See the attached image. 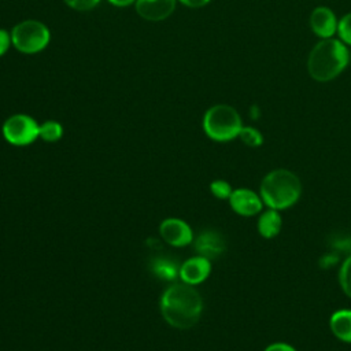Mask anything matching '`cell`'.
Returning <instances> with one entry per match:
<instances>
[{
  "label": "cell",
  "mask_w": 351,
  "mask_h": 351,
  "mask_svg": "<svg viewBox=\"0 0 351 351\" xmlns=\"http://www.w3.org/2000/svg\"><path fill=\"white\" fill-rule=\"evenodd\" d=\"M163 318L178 329L192 328L200 318L203 300L199 292L186 282L170 285L160 299Z\"/></svg>",
  "instance_id": "obj_1"
},
{
  "label": "cell",
  "mask_w": 351,
  "mask_h": 351,
  "mask_svg": "<svg viewBox=\"0 0 351 351\" xmlns=\"http://www.w3.org/2000/svg\"><path fill=\"white\" fill-rule=\"evenodd\" d=\"M259 195L267 208L287 210L300 199V178L288 169H274L262 178Z\"/></svg>",
  "instance_id": "obj_2"
},
{
  "label": "cell",
  "mask_w": 351,
  "mask_h": 351,
  "mask_svg": "<svg viewBox=\"0 0 351 351\" xmlns=\"http://www.w3.org/2000/svg\"><path fill=\"white\" fill-rule=\"evenodd\" d=\"M350 52L341 40L324 38L310 52L307 70L311 78L326 82L336 78L348 64Z\"/></svg>",
  "instance_id": "obj_3"
},
{
  "label": "cell",
  "mask_w": 351,
  "mask_h": 351,
  "mask_svg": "<svg viewBox=\"0 0 351 351\" xmlns=\"http://www.w3.org/2000/svg\"><path fill=\"white\" fill-rule=\"evenodd\" d=\"M241 128L243 122L239 112L228 104L213 106L203 117V129L215 141H229L239 137Z\"/></svg>",
  "instance_id": "obj_4"
},
{
  "label": "cell",
  "mask_w": 351,
  "mask_h": 351,
  "mask_svg": "<svg viewBox=\"0 0 351 351\" xmlns=\"http://www.w3.org/2000/svg\"><path fill=\"white\" fill-rule=\"evenodd\" d=\"M11 41L19 52L32 55L47 48L51 41V33L43 22L27 19L12 27Z\"/></svg>",
  "instance_id": "obj_5"
},
{
  "label": "cell",
  "mask_w": 351,
  "mask_h": 351,
  "mask_svg": "<svg viewBox=\"0 0 351 351\" xmlns=\"http://www.w3.org/2000/svg\"><path fill=\"white\" fill-rule=\"evenodd\" d=\"M40 125L26 114H15L5 119L3 136L12 145H27L38 137Z\"/></svg>",
  "instance_id": "obj_6"
},
{
  "label": "cell",
  "mask_w": 351,
  "mask_h": 351,
  "mask_svg": "<svg viewBox=\"0 0 351 351\" xmlns=\"http://www.w3.org/2000/svg\"><path fill=\"white\" fill-rule=\"evenodd\" d=\"M229 204L232 210L241 217H254L261 214L265 206L261 195L250 188L233 189L229 197Z\"/></svg>",
  "instance_id": "obj_7"
},
{
  "label": "cell",
  "mask_w": 351,
  "mask_h": 351,
  "mask_svg": "<svg viewBox=\"0 0 351 351\" xmlns=\"http://www.w3.org/2000/svg\"><path fill=\"white\" fill-rule=\"evenodd\" d=\"M159 232L163 240L174 247H184L192 241V230L189 225L178 218L165 219L159 226Z\"/></svg>",
  "instance_id": "obj_8"
},
{
  "label": "cell",
  "mask_w": 351,
  "mask_h": 351,
  "mask_svg": "<svg viewBox=\"0 0 351 351\" xmlns=\"http://www.w3.org/2000/svg\"><path fill=\"white\" fill-rule=\"evenodd\" d=\"M177 0H136L137 14L151 22H159L170 16L176 8Z\"/></svg>",
  "instance_id": "obj_9"
},
{
  "label": "cell",
  "mask_w": 351,
  "mask_h": 351,
  "mask_svg": "<svg viewBox=\"0 0 351 351\" xmlns=\"http://www.w3.org/2000/svg\"><path fill=\"white\" fill-rule=\"evenodd\" d=\"M226 248V243L223 236L213 229H207L202 232L196 241H195V250L200 256H204L207 259H217L223 254Z\"/></svg>",
  "instance_id": "obj_10"
},
{
  "label": "cell",
  "mask_w": 351,
  "mask_h": 351,
  "mask_svg": "<svg viewBox=\"0 0 351 351\" xmlns=\"http://www.w3.org/2000/svg\"><path fill=\"white\" fill-rule=\"evenodd\" d=\"M211 271V261L204 256H195L185 261L180 267V278L182 282L196 285L203 282Z\"/></svg>",
  "instance_id": "obj_11"
},
{
  "label": "cell",
  "mask_w": 351,
  "mask_h": 351,
  "mask_svg": "<svg viewBox=\"0 0 351 351\" xmlns=\"http://www.w3.org/2000/svg\"><path fill=\"white\" fill-rule=\"evenodd\" d=\"M337 19L333 11L328 7H317L313 10L310 15V26L313 32L324 38H332L335 33H337Z\"/></svg>",
  "instance_id": "obj_12"
},
{
  "label": "cell",
  "mask_w": 351,
  "mask_h": 351,
  "mask_svg": "<svg viewBox=\"0 0 351 351\" xmlns=\"http://www.w3.org/2000/svg\"><path fill=\"white\" fill-rule=\"evenodd\" d=\"M256 228H258V233L263 239L277 237L282 229V217L280 211L273 208H266L265 211L262 210V213L258 217Z\"/></svg>",
  "instance_id": "obj_13"
},
{
  "label": "cell",
  "mask_w": 351,
  "mask_h": 351,
  "mask_svg": "<svg viewBox=\"0 0 351 351\" xmlns=\"http://www.w3.org/2000/svg\"><path fill=\"white\" fill-rule=\"evenodd\" d=\"M330 332L343 343L351 344V308H339L329 318Z\"/></svg>",
  "instance_id": "obj_14"
},
{
  "label": "cell",
  "mask_w": 351,
  "mask_h": 351,
  "mask_svg": "<svg viewBox=\"0 0 351 351\" xmlns=\"http://www.w3.org/2000/svg\"><path fill=\"white\" fill-rule=\"evenodd\" d=\"M151 267L152 271L163 280H174L177 276H180V267L174 262L165 258L155 259Z\"/></svg>",
  "instance_id": "obj_15"
},
{
  "label": "cell",
  "mask_w": 351,
  "mask_h": 351,
  "mask_svg": "<svg viewBox=\"0 0 351 351\" xmlns=\"http://www.w3.org/2000/svg\"><path fill=\"white\" fill-rule=\"evenodd\" d=\"M63 134V128L56 121H45L38 128V137H41L44 141L55 143L58 141Z\"/></svg>",
  "instance_id": "obj_16"
},
{
  "label": "cell",
  "mask_w": 351,
  "mask_h": 351,
  "mask_svg": "<svg viewBox=\"0 0 351 351\" xmlns=\"http://www.w3.org/2000/svg\"><path fill=\"white\" fill-rule=\"evenodd\" d=\"M339 284L343 292L351 299V254L347 255L339 269Z\"/></svg>",
  "instance_id": "obj_17"
},
{
  "label": "cell",
  "mask_w": 351,
  "mask_h": 351,
  "mask_svg": "<svg viewBox=\"0 0 351 351\" xmlns=\"http://www.w3.org/2000/svg\"><path fill=\"white\" fill-rule=\"evenodd\" d=\"M239 137H240V140H241L245 145L254 147V148L262 145V143H263V136H262V133H261L258 129L252 128V126H243L241 130H240V133H239Z\"/></svg>",
  "instance_id": "obj_18"
},
{
  "label": "cell",
  "mask_w": 351,
  "mask_h": 351,
  "mask_svg": "<svg viewBox=\"0 0 351 351\" xmlns=\"http://www.w3.org/2000/svg\"><path fill=\"white\" fill-rule=\"evenodd\" d=\"M332 250L337 254H351V236L350 234H337L330 239Z\"/></svg>",
  "instance_id": "obj_19"
},
{
  "label": "cell",
  "mask_w": 351,
  "mask_h": 351,
  "mask_svg": "<svg viewBox=\"0 0 351 351\" xmlns=\"http://www.w3.org/2000/svg\"><path fill=\"white\" fill-rule=\"evenodd\" d=\"M210 191H211V193L215 196V197H218V199H228L229 200V197H230V195H232V192H233V188L230 186V184L228 182V181H225V180H215V181H213L211 184H210Z\"/></svg>",
  "instance_id": "obj_20"
},
{
  "label": "cell",
  "mask_w": 351,
  "mask_h": 351,
  "mask_svg": "<svg viewBox=\"0 0 351 351\" xmlns=\"http://www.w3.org/2000/svg\"><path fill=\"white\" fill-rule=\"evenodd\" d=\"M337 34L344 44L351 45V12L344 15L337 25Z\"/></svg>",
  "instance_id": "obj_21"
},
{
  "label": "cell",
  "mask_w": 351,
  "mask_h": 351,
  "mask_svg": "<svg viewBox=\"0 0 351 351\" xmlns=\"http://www.w3.org/2000/svg\"><path fill=\"white\" fill-rule=\"evenodd\" d=\"M63 1L75 11H89L100 3V0H63Z\"/></svg>",
  "instance_id": "obj_22"
},
{
  "label": "cell",
  "mask_w": 351,
  "mask_h": 351,
  "mask_svg": "<svg viewBox=\"0 0 351 351\" xmlns=\"http://www.w3.org/2000/svg\"><path fill=\"white\" fill-rule=\"evenodd\" d=\"M340 258H339V254L335 252V251H330V252H326L324 254L319 261H318V265L322 267V269H330L333 266H336L339 263Z\"/></svg>",
  "instance_id": "obj_23"
},
{
  "label": "cell",
  "mask_w": 351,
  "mask_h": 351,
  "mask_svg": "<svg viewBox=\"0 0 351 351\" xmlns=\"http://www.w3.org/2000/svg\"><path fill=\"white\" fill-rule=\"evenodd\" d=\"M12 44L11 41V33H8L4 29H0V58L8 51L10 45Z\"/></svg>",
  "instance_id": "obj_24"
},
{
  "label": "cell",
  "mask_w": 351,
  "mask_h": 351,
  "mask_svg": "<svg viewBox=\"0 0 351 351\" xmlns=\"http://www.w3.org/2000/svg\"><path fill=\"white\" fill-rule=\"evenodd\" d=\"M263 351H296V348L288 343L276 341V343L269 344Z\"/></svg>",
  "instance_id": "obj_25"
},
{
  "label": "cell",
  "mask_w": 351,
  "mask_h": 351,
  "mask_svg": "<svg viewBox=\"0 0 351 351\" xmlns=\"http://www.w3.org/2000/svg\"><path fill=\"white\" fill-rule=\"evenodd\" d=\"M184 5L186 7H191V8H199V7H203L206 4L210 3V0H180Z\"/></svg>",
  "instance_id": "obj_26"
},
{
  "label": "cell",
  "mask_w": 351,
  "mask_h": 351,
  "mask_svg": "<svg viewBox=\"0 0 351 351\" xmlns=\"http://www.w3.org/2000/svg\"><path fill=\"white\" fill-rule=\"evenodd\" d=\"M107 1L117 7H125V5H130V4L136 3V0H107Z\"/></svg>",
  "instance_id": "obj_27"
}]
</instances>
